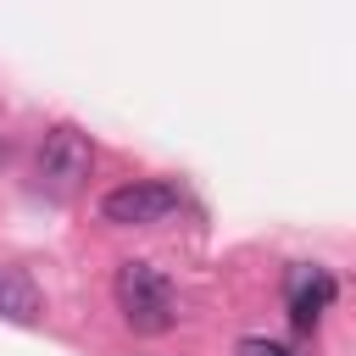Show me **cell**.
I'll return each mask as SVG.
<instances>
[{
  "label": "cell",
  "instance_id": "1",
  "mask_svg": "<svg viewBox=\"0 0 356 356\" xmlns=\"http://www.w3.org/2000/svg\"><path fill=\"white\" fill-rule=\"evenodd\" d=\"M117 306H122V323L134 334H167L178 323V289L150 261H122L117 267Z\"/></svg>",
  "mask_w": 356,
  "mask_h": 356
},
{
  "label": "cell",
  "instance_id": "2",
  "mask_svg": "<svg viewBox=\"0 0 356 356\" xmlns=\"http://www.w3.org/2000/svg\"><path fill=\"white\" fill-rule=\"evenodd\" d=\"M89 161H95L89 134H78L72 122H56V128L39 139V161H33L39 189H44V195H56V200H67V195L89 178Z\"/></svg>",
  "mask_w": 356,
  "mask_h": 356
},
{
  "label": "cell",
  "instance_id": "3",
  "mask_svg": "<svg viewBox=\"0 0 356 356\" xmlns=\"http://www.w3.org/2000/svg\"><path fill=\"white\" fill-rule=\"evenodd\" d=\"M167 211H178V184H167V178H139L100 200V217L117 228H145V222H161Z\"/></svg>",
  "mask_w": 356,
  "mask_h": 356
},
{
  "label": "cell",
  "instance_id": "4",
  "mask_svg": "<svg viewBox=\"0 0 356 356\" xmlns=\"http://www.w3.org/2000/svg\"><path fill=\"white\" fill-rule=\"evenodd\" d=\"M284 295H289V323H295V328H312V323L334 306L339 284H334V273L295 261V267H289V278H284Z\"/></svg>",
  "mask_w": 356,
  "mask_h": 356
},
{
  "label": "cell",
  "instance_id": "5",
  "mask_svg": "<svg viewBox=\"0 0 356 356\" xmlns=\"http://www.w3.org/2000/svg\"><path fill=\"white\" fill-rule=\"evenodd\" d=\"M0 317H11V323H39V284H33L22 267H6V261H0Z\"/></svg>",
  "mask_w": 356,
  "mask_h": 356
},
{
  "label": "cell",
  "instance_id": "6",
  "mask_svg": "<svg viewBox=\"0 0 356 356\" xmlns=\"http://www.w3.org/2000/svg\"><path fill=\"white\" fill-rule=\"evenodd\" d=\"M239 356H289L278 339H239Z\"/></svg>",
  "mask_w": 356,
  "mask_h": 356
}]
</instances>
